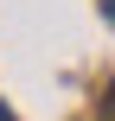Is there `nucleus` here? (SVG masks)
<instances>
[{"mask_svg":"<svg viewBox=\"0 0 115 121\" xmlns=\"http://www.w3.org/2000/svg\"><path fill=\"white\" fill-rule=\"evenodd\" d=\"M102 19H109V26H115V0H102Z\"/></svg>","mask_w":115,"mask_h":121,"instance_id":"1","label":"nucleus"},{"mask_svg":"<svg viewBox=\"0 0 115 121\" xmlns=\"http://www.w3.org/2000/svg\"><path fill=\"white\" fill-rule=\"evenodd\" d=\"M0 121H13V108H6V102H0Z\"/></svg>","mask_w":115,"mask_h":121,"instance_id":"2","label":"nucleus"},{"mask_svg":"<svg viewBox=\"0 0 115 121\" xmlns=\"http://www.w3.org/2000/svg\"><path fill=\"white\" fill-rule=\"evenodd\" d=\"M109 115H115V83H109Z\"/></svg>","mask_w":115,"mask_h":121,"instance_id":"3","label":"nucleus"}]
</instances>
